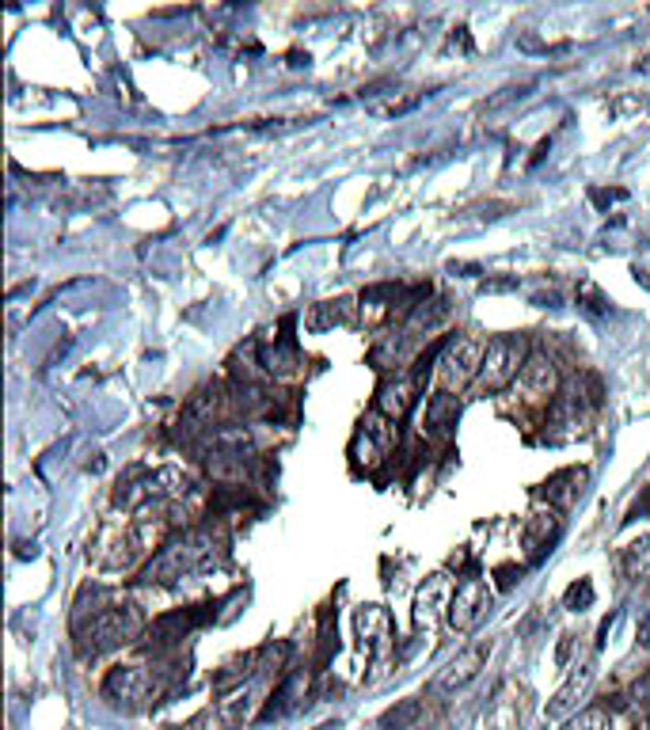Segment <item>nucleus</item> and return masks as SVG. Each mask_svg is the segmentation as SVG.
<instances>
[{
  "instance_id": "f3484780",
  "label": "nucleus",
  "mask_w": 650,
  "mask_h": 730,
  "mask_svg": "<svg viewBox=\"0 0 650 730\" xmlns=\"http://www.w3.org/2000/svg\"><path fill=\"white\" fill-rule=\"evenodd\" d=\"M305 696H308V673L305 670H293L286 681L274 689L270 704L259 711V719H282V715H293V711H301Z\"/></svg>"
},
{
  "instance_id": "a878e982",
  "label": "nucleus",
  "mask_w": 650,
  "mask_h": 730,
  "mask_svg": "<svg viewBox=\"0 0 650 730\" xmlns=\"http://www.w3.org/2000/svg\"><path fill=\"white\" fill-rule=\"evenodd\" d=\"M517 278H495V282H483V293H502V289H514Z\"/></svg>"
},
{
  "instance_id": "423d86ee",
  "label": "nucleus",
  "mask_w": 650,
  "mask_h": 730,
  "mask_svg": "<svg viewBox=\"0 0 650 730\" xmlns=\"http://www.w3.org/2000/svg\"><path fill=\"white\" fill-rule=\"evenodd\" d=\"M491 605H495V594L487 590V582L476 578V575H468L464 582H457V594H453V601H449L445 620H449V628H453V632L468 635V632H476L479 624L487 620Z\"/></svg>"
},
{
  "instance_id": "393cba45",
  "label": "nucleus",
  "mask_w": 650,
  "mask_h": 730,
  "mask_svg": "<svg viewBox=\"0 0 650 730\" xmlns=\"http://www.w3.org/2000/svg\"><path fill=\"white\" fill-rule=\"evenodd\" d=\"M514 582H521V567H510V563L498 567V586H502V590H510Z\"/></svg>"
},
{
  "instance_id": "4be33fe9",
  "label": "nucleus",
  "mask_w": 650,
  "mask_h": 730,
  "mask_svg": "<svg viewBox=\"0 0 650 730\" xmlns=\"http://www.w3.org/2000/svg\"><path fill=\"white\" fill-rule=\"evenodd\" d=\"M578 305L586 308L590 316H605V312H609V297L593 286V282H582V286H578Z\"/></svg>"
},
{
  "instance_id": "6e6552de",
  "label": "nucleus",
  "mask_w": 650,
  "mask_h": 730,
  "mask_svg": "<svg viewBox=\"0 0 650 730\" xmlns=\"http://www.w3.org/2000/svg\"><path fill=\"white\" fill-rule=\"evenodd\" d=\"M517 388H521V400H529V404H552L555 392H559V369L548 354H540L533 350L525 365H521V373H517Z\"/></svg>"
},
{
  "instance_id": "4468645a",
  "label": "nucleus",
  "mask_w": 650,
  "mask_h": 730,
  "mask_svg": "<svg viewBox=\"0 0 650 730\" xmlns=\"http://www.w3.org/2000/svg\"><path fill=\"white\" fill-rule=\"evenodd\" d=\"M354 628H358V635H362V647L373 658H384L388 654V647H392V616H388V609H381V605H362L358 613H354Z\"/></svg>"
},
{
  "instance_id": "dca6fc26",
  "label": "nucleus",
  "mask_w": 650,
  "mask_h": 730,
  "mask_svg": "<svg viewBox=\"0 0 650 730\" xmlns=\"http://www.w3.org/2000/svg\"><path fill=\"white\" fill-rule=\"evenodd\" d=\"M559 533H563V518H559V510H536V514H529V521H525V529H521V540H525V548H529V556L533 559H544L548 552H552V544L559 540Z\"/></svg>"
},
{
  "instance_id": "2eb2a0df",
  "label": "nucleus",
  "mask_w": 650,
  "mask_h": 730,
  "mask_svg": "<svg viewBox=\"0 0 650 730\" xmlns=\"http://www.w3.org/2000/svg\"><path fill=\"white\" fill-rule=\"evenodd\" d=\"M586 483H590L586 468H563V472H555V476L544 480L540 499L548 502L552 510H567V506H574V502L586 495Z\"/></svg>"
},
{
  "instance_id": "0eeeda50",
  "label": "nucleus",
  "mask_w": 650,
  "mask_h": 730,
  "mask_svg": "<svg viewBox=\"0 0 650 730\" xmlns=\"http://www.w3.org/2000/svg\"><path fill=\"white\" fill-rule=\"evenodd\" d=\"M156 696V677L145 666H115L103 677V700H111L115 708L134 711L149 704Z\"/></svg>"
},
{
  "instance_id": "9b49d317",
  "label": "nucleus",
  "mask_w": 650,
  "mask_h": 730,
  "mask_svg": "<svg viewBox=\"0 0 650 730\" xmlns=\"http://www.w3.org/2000/svg\"><path fill=\"white\" fill-rule=\"evenodd\" d=\"M419 377H384L381 388H377V400H373V411L384 415L388 423H403L411 415V407L419 400Z\"/></svg>"
},
{
  "instance_id": "f8f14e48",
  "label": "nucleus",
  "mask_w": 650,
  "mask_h": 730,
  "mask_svg": "<svg viewBox=\"0 0 650 730\" xmlns=\"http://www.w3.org/2000/svg\"><path fill=\"white\" fill-rule=\"evenodd\" d=\"M453 594H457V582H453V575L449 571H434V575L426 578L419 586V594H415V624H434V616L449 613V601H453Z\"/></svg>"
},
{
  "instance_id": "f03ea898",
  "label": "nucleus",
  "mask_w": 650,
  "mask_h": 730,
  "mask_svg": "<svg viewBox=\"0 0 650 730\" xmlns=\"http://www.w3.org/2000/svg\"><path fill=\"white\" fill-rule=\"evenodd\" d=\"M145 613H141V605H130V601H122V605H107V609H96L88 624H77V635H80V654H107L115 651V647H126V643H134L137 635L145 632Z\"/></svg>"
},
{
  "instance_id": "9d476101",
  "label": "nucleus",
  "mask_w": 650,
  "mask_h": 730,
  "mask_svg": "<svg viewBox=\"0 0 650 730\" xmlns=\"http://www.w3.org/2000/svg\"><path fill=\"white\" fill-rule=\"evenodd\" d=\"M449 320H453V301H449V297H426L422 305H415L407 312L400 343H407V339L426 343V339H434Z\"/></svg>"
},
{
  "instance_id": "1a4fd4ad",
  "label": "nucleus",
  "mask_w": 650,
  "mask_h": 730,
  "mask_svg": "<svg viewBox=\"0 0 650 730\" xmlns=\"http://www.w3.org/2000/svg\"><path fill=\"white\" fill-rule=\"evenodd\" d=\"M491 639H479V643H472V647H464V651L445 666V670L438 673V681H434V692L438 696H453V692H460L468 681H476L479 670L487 666V658H491Z\"/></svg>"
},
{
  "instance_id": "20e7f679",
  "label": "nucleus",
  "mask_w": 650,
  "mask_h": 730,
  "mask_svg": "<svg viewBox=\"0 0 650 730\" xmlns=\"http://www.w3.org/2000/svg\"><path fill=\"white\" fill-rule=\"evenodd\" d=\"M529 358V343L525 335H491L487 339V350H483V365H479L476 377V392L483 396H495L502 388H510L521 373V365Z\"/></svg>"
},
{
  "instance_id": "aec40b11",
  "label": "nucleus",
  "mask_w": 650,
  "mask_h": 730,
  "mask_svg": "<svg viewBox=\"0 0 650 730\" xmlns=\"http://www.w3.org/2000/svg\"><path fill=\"white\" fill-rule=\"evenodd\" d=\"M422 715V704L419 700H403V704H396L392 711H384L381 715V727L384 730H407L415 719Z\"/></svg>"
},
{
  "instance_id": "7ed1b4c3",
  "label": "nucleus",
  "mask_w": 650,
  "mask_h": 730,
  "mask_svg": "<svg viewBox=\"0 0 650 730\" xmlns=\"http://www.w3.org/2000/svg\"><path fill=\"white\" fill-rule=\"evenodd\" d=\"M483 350H487V339L476 335V331H464V335L445 339V346H441L438 354V365H434L441 392H453L457 396L468 385H476L479 365H483Z\"/></svg>"
},
{
  "instance_id": "b1692460",
  "label": "nucleus",
  "mask_w": 650,
  "mask_h": 730,
  "mask_svg": "<svg viewBox=\"0 0 650 730\" xmlns=\"http://www.w3.org/2000/svg\"><path fill=\"white\" fill-rule=\"evenodd\" d=\"M639 518H650V487L639 491V499L631 502V510H628V521H639Z\"/></svg>"
},
{
  "instance_id": "39448f33",
  "label": "nucleus",
  "mask_w": 650,
  "mask_h": 730,
  "mask_svg": "<svg viewBox=\"0 0 650 730\" xmlns=\"http://www.w3.org/2000/svg\"><path fill=\"white\" fill-rule=\"evenodd\" d=\"M400 445V430H396V423H388L384 415H365L362 423H358V434H354V442H350V457H354V464L358 468H365V472H373V468H381L384 457L392 453Z\"/></svg>"
},
{
  "instance_id": "f257e3e1",
  "label": "nucleus",
  "mask_w": 650,
  "mask_h": 730,
  "mask_svg": "<svg viewBox=\"0 0 650 730\" xmlns=\"http://www.w3.org/2000/svg\"><path fill=\"white\" fill-rule=\"evenodd\" d=\"M217 559H221V540L213 537L210 529H191V533L164 540L160 552L145 563L141 578L156 582V586H175L198 571H210Z\"/></svg>"
},
{
  "instance_id": "5701e85b",
  "label": "nucleus",
  "mask_w": 650,
  "mask_h": 730,
  "mask_svg": "<svg viewBox=\"0 0 650 730\" xmlns=\"http://www.w3.org/2000/svg\"><path fill=\"white\" fill-rule=\"evenodd\" d=\"M563 601H567V609L571 613H586L593 605V586H590V578H578L571 590L563 594Z\"/></svg>"
},
{
  "instance_id": "ddd939ff",
  "label": "nucleus",
  "mask_w": 650,
  "mask_h": 730,
  "mask_svg": "<svg viewBox=\"0 0 650 730\" xmlns=\"http://www.w3.org/2000/svg\"><path fill=\"white\" fill-rule=\"evenodd\" d=\"M460 419V400L453 392H434L426 407H422V438L426 442H449L453 438V426Z\"/></svg>"
},
{
  "instance_id": "6ab92c4d",
  "label": "nucleus",
  "mask_w": 650,
  "mask_h": 730,
  "mask_svg": "<svg viewBox=\"0 0 650 730\" xmlns=\"http://www.w3.org/2000/svg\"><path fill=\"white\" fill-rule=\"evenodd\" d=\"M593 677H597L593 662H582V666H578V670H574L571 677H567V685L555 692V700L548 704V715H555V719H559V715H567V711L578 708V700H582V696L590 692Z\"/></svg>"
},
{
  "instance_id": "412c9836",
  "label": "nucleus",
  "mask_w": 650,
  "mask_h": 730,
  "mask_svg": "<svg viewBox=\"0 0 650 730\" xmlns=\"http://www.w3.org/2000/svg\"><path fill=\"white\" fill-rule=\"evenodd\" d=\"M612 727H616V723H612V711L586 708V711H578L563 730H612Z\"/></svg>"
},
{
  "instance_id": "a211bd4d",
  "label": "nucleus",
  "mask_w": 650,
  "mask_h": 730,
  "mask_svg": "<svg viewBox=\"0 0 650 730\" xmlns=\"http://www.w3.org/2000/svg\"><path fill=\"white\" fill-rule=\"evenodd\" d=\"M362 320L358 312V301L350 297H335V301H320L308 312V331H327V327H350Z\"/></svg>"
}]
</instances>
